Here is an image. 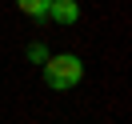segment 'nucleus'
<instances>
[{
    "label": "nucleus",
    "instance_id": "1",
    "mask_svg": "<svg viewBox=\"0 0 132 124\" xmlns=\"http://www.w3.org/2000/svg\"><path fill=\"white\" fill-rule=\"evenodd\" d=\"M40 68H44V84H48L52 92H68V88H76V84L84 80V60L76 56V52L48 56Z\"/></svg>",
    "mask_w": 132,
    "mask_h": 124
},
{
    "label": "nucleus",
    "instance_id": "2",
    "mask_svg": "<svg viewBox=\"0 0 132 124\" xmlns=\"http://www.w3.org/2000/svg\"><path fill=\"white\" fill-rule=\"evenodd\" d=\"M48 16L56 20V24H76V20H80V4H76V0H52Z\"/></svg>",
    "mask_w": 132,
    "mask_h": 124
},
{
    "label": "nucleus",
    "instance_id": "3",
    "mask_svg": "<svg viewBox=\"0 0 132 124\" xmlns=\"http://www.w3.org/2000/svg\"><path fill=\"white\" fill-rule=\"evenodd\" d=\"M48 4H52V0H16V8L24 12V16H32V20H44V16H48Z\"/></svg>",
    "mask_w": 132,
    "mask_h": 124
},
{
    "label": "nucleus",
    "instance_id": "4",
    "mask_svg": "<svg viewBox=\"0 0 132 124\" xmlns=\"http://www.w3.org/2000/svg\"><path fill=\"white\" fill-rule=\"evenodd\" d=\"M48 56H52V52L44 48L40 40H32V44H28V60H32V64H44V60H48Z\"/></svg>",
    "mask_w": 132,
    "mask_h": 124
}]
</instances>
